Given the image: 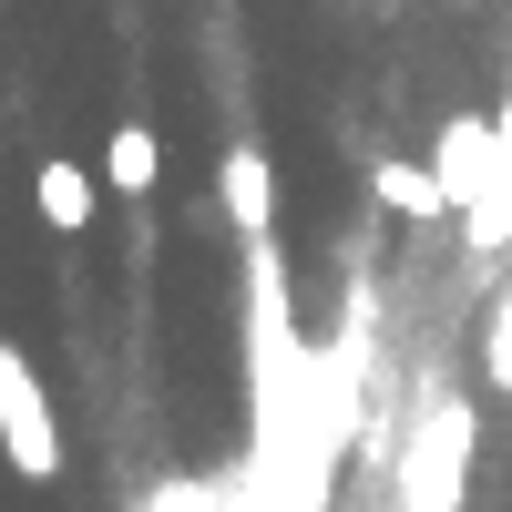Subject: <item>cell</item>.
Instances as JSON below:
<instances>
[{
  "label": "cell",
  "instance_id": "5",
  "mask_svg": "<svg viewBox=\"0 0 512 512\" xmlns=\"http://www.w3.org/2000/svg\"><path fill=\"white\" fill-rule=\"evenodd\" d=\"M369 195L390 205L400 226H441V216H451L441 175H431V164H410V154H369Z\"/></svg>",
  "mask_w": 512,
  "mask_h": 512
},
{
  "label": "cell",
  "instance_id": "3",
  "mask_svg": "<svg viewBox=\"0 0 512 512\" xmlns=\"http://www.w3.org/2000/svg\"><path fill=\"white\" fill-rule=\"evenodd\" d=\"M216 205H226L236 246H267L277 236V164H267V144H226L216 154Z\"/></svg>",
  "mask_w": 512,
  "mask_h": 512
},
{
  "label": "cell",
  "instance_id": "7",
  "mask_svg": "<svg viewBox=\"0 0 512 512\" xmlns=\"http://www.w3.org/2000/svg\"><path fill=\"white\" fill-rule=\"evenodd\" d=\"M144 512H226V492L205 482V472H164V482L144 492Z\"/></svg>",
  "mask_w": 512,
  "mask_h": 512
},
{
  "label": "cell",
  "instance_id": "9",
  "mask_svg": "<svg viewBox=\"0 0 512 512\" xmlns=\"http://www.w3.org/2000/svg\"><path fill=\"white\" fill-rule=\"evenodd\" d=\"M349 512H400V502H349Z\"/></svg>",
  "mask_w": 512,
  "mask_h": 512
},
{
  "label": "cell",
  "instance_id": "6",
  "mask_svg": "<svg viewBox=\"0 0 512 512\" xmlns=\"http://www.w3.org/2000/svg\"><path fill=\"white\" fill-rule=\"evenodd\" d=\"M93 175H103V185H113L123 205H144V195H154V175H164V144H154V123H113Z\"/></svg>",
  "mask_w": 512,
  "mask_h": 512
},
{
  "label": "cell",
  "instance_id": "2",
  "mask_svg": "<svg viewBox=\"0 0 512 512\" xmlns=\"http://www.w3.org/2000/svg\"><path fill=\"white\" fill-rule=\"evenodd\" d=\"M0 451H11V472L41 482V492L62 482V420H52V390H41V369H31L21 338L0 349Z\"/></svg>",
  "mask_w": 512,
  "mask_h": 512
},
{
  "label": "cell",
  "instance_id": "4",
  "mask_svg": "<svg viewBox=\"0 0 512 512\" xmlns=\"http://www.w3.org/2000/svg\"><path fill=\"white\" fill-rule=\"evenodd\" d=\"M103 195H113V185L82 175L72 154H41V164H31V205H41V226H52V236H93V205H103Z\"/></svg>",
  "mask_w": 512,
  "mask_h": 512
},
{
  "label": "cell",
  "instance_id": "1",
  "mask_svg": "<svg viewBox=\"0 0 512 512\" xmlns=\"http://www.w3.org/2000/svg\"><path fill=\"white\" fill-rule=\"evenodd\" d=\"M472 451H482V410L461 390H420L400 441H390V502L400 512H461L472 502Z\"/></svg>",
  "mask_w": 512,
  "mask_h": 512
},
{
  "label": "cell",
  "instance_id": "8",
  "mask_svg": "<svg viewBox=\"0 0 512 512\" xmlns=\"http://www.w3.org/2000/svg\"><path fill=\"white\" fill-rule=\"evenodd\" d=\"M482 369H492V390H512V287L492 297V318H482Z\"/></svg>",
  "mask_w": 512,
  "mask_h": 512
}]
</instances>
